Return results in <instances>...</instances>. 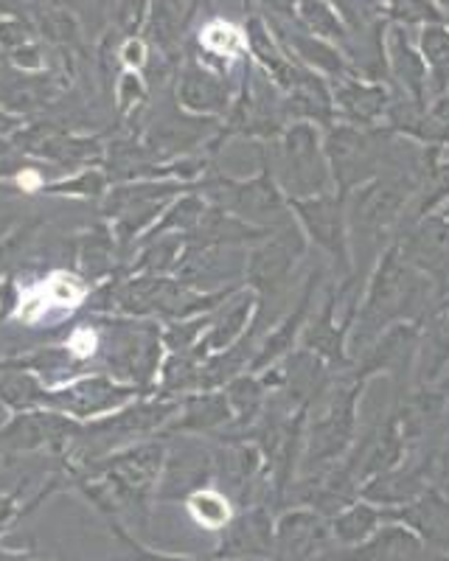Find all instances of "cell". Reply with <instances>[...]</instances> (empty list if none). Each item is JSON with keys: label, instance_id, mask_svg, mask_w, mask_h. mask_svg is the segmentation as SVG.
<instances>
[{"label": "cell", "instance_id": "obj_2", "mask_svg": "<svg viewBox=\"0 0 449 561\" xmlns=\"http://www.w3.org/2000/svg\"><path fill=\"white\" fill-rule=\"evenodd\" d=\"M418 192V180L402 172H382L371 183L359 185L346 197L348 239L357 284L366 287L377 259L396 242L404 230V217Z\"/></svg>", "mask_w": 449, "mask_h": 561}, {"label": "cell", "instance_id": "obj_19", "mask_svg": "<svg viewBox=\"0 0 449 561\" xmlns=\"http://www.w3.org/2000/svg\"><path fill=\"white\" fill-rule=\"evenodd\" d=\"M37 185V178H34V174H26V178H20V185Z\"/></svg>", "mask_w": 449, "mask_h": 561}, {"label": "cell", "instance_id": "obj_20", "mask_svg": "<svg viewBox=\"0 0 449 561\" xmlns=\"http://www.w3.org/2000/svg\"><path fill=\"white\" fill-rule=\"evenodd\" d=\"M438 214H441V217H447V219H449V203H447V205H444V208H441V210H438Z\"/></svg>", "mask_w": 449, "mask_h": 561}, {"label": "cell", "instance_id": "obj_14", "mask_svg": "<svg viewBox=\"0 0 449 561\" xmlns=\"http://www.w3.org/2000/svg\"><path fill=\"white\" fill-rule=\"evenodd\" d=\"M188 511H192L194 523L203 525L208 530H222L231 525V503L225 500V494L214 489H203L194 491L192 497H188Z\"/></svg>", "mask_w": 449, "mask_h": 561}, {"label": "cell", "instance_id": "obj_15", "mask_svg": "<svg viewBox=\"0 0 449 561\" xmlns=\"http://www.w3.org/2000/svg\"><path fill=\"white\" fill-rule=\"evenodd\" d=\"M203 45H206L211 54H219V57H239L244 51V37L237 26L225 23V20H214L203 28L199 34Z\"/></svg>", "mask_w": 449, "mask_h": 561}, {"label": "cell", "instance_id": "obj_8", "mask_svg": "<svg viewBox=\"0 0 449 561\" xmlns=\"http://www.w3.org/2000/svg\"><path fill=\"white\" fill-rule=\"evenodd\" d=\"M321 307L314 309L307 329L301 334V348L312 351L314 357H321L332 370H348L354 365L348 354V332L352 320L341 314V298H337V280L329 278L323 287V298L318 300Z\"/></svg>", "mask_w": 449, "mask_h": 561}, {"label": "cell", "instance_id": "obj_22", "mask_svg": "<svg viewBox=\"0 0 449 561\" xmlns=\"http://www.w3.org/2000/svg\"><path fill=\"white\" fill-rule=\"evenodd\" d=\"M0 561H23V559H7V556H3V559H0Z\"/></svg>", "mask_w": 449, "mask_h": 561}, {"label": "cell", "instance_id": "obj_7", "mask_svg": "<svg viewBox=\"0 0 449 561\" xmlns=\"http://www.w3.org/2000/svg\"><path fill=\"white\" fill-rule=\"evenodd\" d=\"M418 343H422V323H396L388 332L379 334L357 359H354V374L362 382L371 379H388L399 396L413 385V370H416Z\"/></svg>", "mask_w": 449, "mask_h": 561}, {"label": "cell", "instance_id": "obj_1", "mask_svg": "<svg viewBox=\"0 0 449 561\" xmlns=\"http://www.w3.org/2000/svg\"><path fill=\"white\" fill-rule=\"evenodd\" d=\"M441 300L438 287L424 273H418L393 242L379 255L368 273L357 318L348 332V354L357 359L373 340L396 323H424L427 314Z\"/></svg>", "mask_w": 449, "mask_h": 561}, {"label": "cell", "instance_id": "obj_18", "mask_svg": "<svg viewBox=\"0 0 449 561\" xmlns=\"http://www.w3.org/2000/svg\"><path fill=\"white\" fill-rule=\"evenodd\" d=\"M124 54H127V62L129 65H141L143 62V45L141 43H129L127 45V51H124Z\"/></svg>", "mask_w": 449, "mask_h": 561}, {"label": "cell", "instance_id": "obj_6", "mask_svg": "<svg viewBox=\"0 0 449 561\" xmlns=\"http://www.w3.org/2000/svg\"><path fill=\"white\" fill-rule=\"evenodd\" d=\"M281 158L284 169H287L284 188H287L289 199H307L334 192L329 160L323 152V129L318 124H292L284 133Z\"/></svg>", "mask_w": 449, "mask_h": 561}, {"label": "cell", "instance_id": "obj_24", "mask_svg": "<svg viewBox=\"0 0 449 561\" xmlns=\"http://www.w3.org/2000/svg\"><path fill=\"white\" fill-rule=\"evenodd\" d=\"M447 374H449V370H447Z\"/></svg>", "mask_w": 449, "mask_h": 561}, {"label": "cell", "instance_id": "obj_4", "mask_svg": "<svg viewBox=\"0 0 449 561\" xmlns=\"http://www.w3.org/2000/svg\"><path fill=\"white\" fill-rule=\"evenodd\" d=\"M393 129L385 124L379 127H354V124L334 122L323 129V152L329 160L334 192L348 197L354 188L371 183L373 178L388 169Z\"/></svg>", "mask_w": 449, "mask_h": 561}, {"label": "cell", "instance_id": "obj_21", "mask_svg": "<svg viewBox=\"0 0 449 561\" xmlns=\"http://www.w3.org/2000/svg\"><path fill=\"white\" fill-rule=\"evenodd\" d=\"M444 447H447V449H449V433H447V438H444Z\"/></svg>", "mask_w": 449, "mask_h": 561}, {"label": "cell", "instance_id": "obj_17", "mask_svg": "<svg viewBox=\"0 0 449 561\" xmlns=\"http://www.w3.org/2000/svg\"><path fill=\"white\" fill-rule=\"evenodd\" d=\"M71 348L77 357H90L93 348H96V334L90 332V329H79V332H73L71 337Z\"/></svg>", "mask_w": 449, "mask_h": 561}, {"label": "cell", "instance_id": "obj_16", "mask_svg": "<svg viewBox=\"0 0 449 561\" xmlns=\"http://www.w3.org/2000/svg\"><path fill=\"white\" fill-rule=\"evenodd\" d=\"M373 523H377V514L366 505H357L354 511H348L346 517H341L337 530H341L343 539H362L366 534H371Z\"/></svg>", "mask_w": 449, "mask_h": 561}, {"label": "cell", "instance_id": "obj_9", "mask_svg": "<svg viewBox=\"0 0 449 561\" xmlns=\"http://www.w3.org/2000/svg\"><path fill=\"white\" fill-rule=\"evenodd\" d=\"M396 244L404 259L427 275L444 298L449 289V219L441 214L418 219L399 233Z\"/></svg>", "mask_w": 449, "mask_h": 561}, {"label": "cell", "instance_id": "obj_10", "mask_svg": "<svg viewBox=\"0 0 449 561\" xmlns=\"http://www.w3.org/2000/svg\"><path fill=\"white\" fill-rule=\"evenodd\" d=\"M391 96V88L382 82H368L362 77L332 79L334 122L354 124V127H379L385 124Z\"/></svg>", "mask_w": 449, "mask_h": 561}, {"label": "cell", "instance_id": "obj_3", "mask_svg": "<svg viewBox=\"0 0 449 561\" xmlns=\"http://www.w3.org/2000/svg\"><path fill=\"white\" fill-rule=\"evenodd\" d=\"M366 390L368 382L354 374L352 365L348 370H337L326 388L314 396L303 424V444H307L303 458L309 466L326 469L346 458L359 435V404Z\"/></svg>", "mask_w": 449, "mask_h": 561}, {"label": "cell", "instance_id": "obj_23", "mask_svg": "<svg viewBox=\"0 0 449 561\" xmlns=\"http://www.w3.org/2000/svg\"><path fill=\"white\" fill-rule=\"evenodd\" d=\"M447 293H449V289H447Z\"/></svg>", "mask_w": 449, "mask_h": 561}, {"label": "cell", "instance_id": "obj_5", "mask_svg": "<svg viewBox=\"0 0 449 561\" xmlns=\"http://www.w3.org/2000/svg\"><path fill=\"white\" fill-rule=\"evenodd\" d=\"M289 210L301 225L307 242H312L332 262V280L352 278L354 259L352 239H348L346 197L329 192L307 199H289Z\"/></svg>", "mask_w": 449, "mask_h": 561}, {"label": "cell", "instance_id": "obj_13", "mask_svg": "<svg viewBox=\"0 0 449 561\" xmlns=\"http://www.w3.org/2000/svg\"><path fill=\"white\" fill-rule=\"evenodd\" d=\"M84 295H88V287H84L77 275L54 273L51 278L45 280L43 287H37V289H32V293H28V298L23 300V307H20L18 318L37 320L39 314L45 312V307L73 309V307H79V304H82Z\"/></svg>", "mask_w": 449, "mask_h": 561}, {"label": "cell", "instance_id": "obj_11", "mask_svg": "<svg viewBox=\"0 0 449 561\" xmlns=\"http://www.w3.org/2000/svg\"><path fill=\"white\" fill-rule=\"evenodd\" d=\"M303 253H307V237H303L301 225L292 217L284 225L281 233L253 259V278L264 289L276 293V289H281L287 284L289 275H292V267H296V262Z\"/></svg>", "mask_w": 449, "mask_h": 561}, {"label": "cell", "instance_id": "obj_12", "mask_svg": "<svg viewBox=\"0 0 449 561\" xmlns=\"http://www.w3.org/2000/svg\"><path fill=\"white\" fill-rule=\"evenodd\" d=\"M385 59L388 70H391L393 82H396V93L413 99L416 104L427 107V82H430V70L424 65L422 51L411 39L404 37L402 28H393L391 37L385 43Z\"/></svg>", "mask_w": 449, "mask_h": 561}]
</instances>
